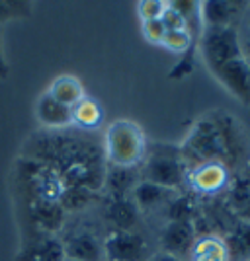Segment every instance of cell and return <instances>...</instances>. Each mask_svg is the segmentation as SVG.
I'll list each match as a JSON object with an SVG mask.
<instances>
[{
	"label": "cell",
	"instance_id": "5bb4252c",
	"mask_svg": "<svg viewBox=\"0 0 250 261\" xmlns=\"http://www.w3.org/2000/svg\"><path fill=\"white\" fill-rule=\"evenodd\" d=\"M35 117L43 125L45 130L69 129L73 125V111L69 106L51 98L47 92L39 96L35 103Z\"/></svg>",
	"mask_w": 250,
	"mask_h": 261
},
{
	"label": "cell",
	"instance_id": "4dcf8cb0",
	"mask_svg": "<svg viewBox=\"0 0 250 261\" xmlns=\"http://www.w3.org/2000/svg\"><path fill=\"white\" fill-rule=\"evenodd\" d=\"M248 72H250V61H248Z\"/></svg>",
	"mask_w": 250,
	"mask_h": 261
},
{
	"label": "cell",
	"instance_id": "5b68a950",
	"mask_svg": "<svg viewBox=\"0 0 250 261\" xmlns=\"http://www.w3.org/2000/svg\"><path fill=\"white\" fill-rule=\"evenodd\" d=\"M197 47L211 72L229 61L242 57L237 28H203Z\"/></svg>",
	"mask_w": 250,
	"mask_h": 261
},
{
	"label": "cell",
	"instance_id": "cb8c5ba5",
	"mask_svg": "<svg viewBox=\"0 0 250 261\" xmlns=\"http://www.w3.org/2000/svg\"><path fill=\"white\" fill-rule=\"evenodd\" d=\"M166 8H168V2H164V0H141V2H137V14H139L141 22L161 20Z\"/></svg>",
	"mask_w": 250,
	"mask_h": 261
},
{
	"label": "cell",
	"instance_id": "f1b7e54d",
	"mask_svg": "<svg viewBox=\"0 0 250 261\" xmlns=\"http://www.w3.org/2000/svg\"><path fill=\"white\" fill-rule=\"evenodd\" d=\"M147 261H184V259L174 257V255H170V253H164V251H156V253L149 255V259Z\"/></svg>",
	"mask_w": 250,
	"mask_h": 261
},
{
	"label": "cell",
	"instance_id": "e0dca14e",
	"mask_svg": "<svg viewBox=\"0 0 250 261\" xmlns=\"http://www.w3.org/2000/svg\"><path fill=\"white\" fill-rule=\"evenodd\" d=\"M106 220L118 232H131L139 220V208L135 207L133 199H106Z\"/></svg>",
	"mask_w": 250,
	"mask_h": 261
},
{
	"label": "cell",
	"instance_id": "ac0fdd59",
	"mask_svg": "<svg viewBox=\"0 0 250 261\" xmlns=\"http://www.w3.org/2000/svg\"><path fill=\"white\" fill-rule=\"evenodd\" d=\"M221 238L229 261H250V220H237Z\"/></svg>",
	"mask_w": 250,
	"mask_h": 261
},
{
	"label": "cell",
	"instance_id": "83f0119b",
	"mask_svg": "<svg viewBox=\"0 0 250 261\" xmlns=\"http://www.w3.org/2000/svg\"><path fill=\"white\" fill-rule=\"evenodd\" d=\"M10 74V66L4 57V45H2V28H0V80H6Z\"/></svg>",
	"mask_w": 250,
	"mask_h": 261
},
{
	"label": "cell",
	"instance_id": "ffe728a7",
	"mask_svg": "<svg viewBox=\"0 0 250 261\" xmlns=\"http://www.w3.org/2000/svg\"><path fill=\"white\" fill-rule=\"evenodd\" d=\"M188 261H229L223 238L215 234L197 236L190 250Z\"/></svg>",
	"mask_w": 250,
	"mask_h": 261
},
{
	"label": "cell",
	"instance_id": "7c38bea8",
	"mask_svg": "<svg viewBox=\"0 0 250 261\" xmlns=\"http://www.w3.org/2000/svg\"><path fill=\"white\" fill-rule=\"evenodd\" d=\"M66 259L75 261H104V240L92 230H76L63 240Z\"/></svg>",
	"mask_w": 250,
	"mask_h": 261
},
{
	"label": "cell",
	"instance_id": "d4e9b609",
	"mask_svg": "<svg viewBox=\"0 0 250 261\" xmlns=\"http://www.w3.org/2000/svg\"><path fill=\"white\" fill-rule=\"evenodd\" d=\"M237 35H239L240 53L246 61H250V4L246 12L242 14L240 22L237 23Z\"/></svg>",
	"mask_w": 250,
	"mask_h": 261
},
{
	"label": "cell",
	"instance_id": "4fadbf2b",
	"mask_svg": "<svg viewBox=\"0 0 250 261\" xmlns=\"http://www.w3.org/2000/svg\"><path fill=\"white\" fill-rule=\"evenodd\" d=\"M65 246L57 236H32L24 242L16 261H65Z\"/></svg>",
	"mask_w": 250,
	"mask_h": 261
},
{
	"label": "cell",
	"instance_id": "4316f807",
	"mask_svg": "<svg viewBox=\"0 0 250 261\" xmlns=\"http://www.w3.org/2000/svg\"><path fill=\"white\" fill-rule=\"evenodd\" d=\"M161 22H163L164 30L166 32H178V30H188V25H186V20L178 14V12L170 6V2H168V8L166 12L163 14V18H161Z\"/></svg>",
	"mask_w": 250,
	"mask_h": 261
},
{
	"label": "cell",
	"instance_id": "8fae6325",
	"mask_svg": "<svg viewBox=\"0 0 250 261\" xmlns=\"http://www.w3.org/2000/svg\"><path fill=\"white\" fill-rule=\"evenodd\" d=\"M213 74L235 98L242 103H250V72L248 61L244 57L221 65L213 70Z\"/></svg>",
	"mask_w": 250,
	"mask_h": 261
},
{
	"label": "cell",
	"instance_id": "f546056e",
	"mask_svg": "<svg viewBox=\"0 0 250 261\" xmlns=\"http://www.w3.org/2000/svg\"><path fill=\"white\" fill-rule=\"evenodd\" d=\"M239 220H250V195L248 201H246V207L242 208V213L239 215Z\"/></svg>",
	"mask_w": 250,
	"mask_h": 261
},
{
	"label": "cell",
	"instance_id": "7402d4cb",
	"mask_svg": "<svg viewBox=\"0 0 250 261\" xmlns=\"http://www.w3.org/2000/svg\"><path fill=\"white\" fill-rule=\"evenodd\" d=\"M98 191H92L86 187H65V191L61 193L59 205L66 211H80L86 208L92 201H96Z\"/></svg>",
	"mask_w": 250,
	"mask_h": 261
},
{
	"label": "cell",
	"instance_id": "30bf717a",
	"mask_svg": "<svg viewBox=\"0 0 250 261\" xmlns=\"http://www.w3.org/2000/svg\"><path fill=\"white\" fill-rule=\"evenodd\" d=\"M196 238L197 232L194 220H168L161 232V248L164 253L188 261Z\"/></svg>",
	"mask_w": 250,
	"mask_h": 261
},
{
	"label": "cell",
	"instance_id": "44dd1931",
	"mask_svg": "<svg viewBox=\"0 0 250 261\" xmlns=\"http://www.w3.org/2000/svg\"><path fill=\"white\" fill-rule=\"evenodd\" d=\"M47 94L57 99V101L69 106V108H73L75 103H78L86 96L82 82L76 76H71V74H63V76L55 78L49 90H47Z\"/></svg>",
	"mask_w": 250,
	"mask_h": 261
},
{
	"label": "cell",
	"instance_id": "1f68e13d",
	"mask_svg": "<svg viewBox=\"0 0 250 261\" xmlns=\"http://www.w3.org/2000/svg\"><path fill=\"white\" fill-rule=\"evenodd\" d=\"M65 261H75V259H65Z\"/></svg>",
	"mask_w": 250,
	"mask_h": 261
},
{
	"label": "cell",
	"instance_id": "d6986e66",
	"mask_svg": "<svg viewBox=\"0 0 250 261\" xmlns=\"http://www.w3.org/2000/svg\"><path fill=\"white\" fill-rule=\"evenodd\" d=\"M71 111H73V125L84 133L96 130L104 121V109L90 96H84L78 103L71 108Z\"/></svg>",
	"mask_w": 250,
	"mask_h": 261
},
{
	"label": "cell",
	"instance_id": "7a4b0ae2",
	"mask_svg": "<svg viewBox=\"0 0 250 261\" xmlns=\"http://www.w3.org/2000/svg\"><path fill=\"white\" fill-rule=\"evenodd\" d=\"M180 154L184 158L186 170L207 162H217L229 168L227 144L217 109L206 113L194 123L192 130L180 146Z\"/></svg>",
	"mask_w": 250,
	"mask_h": 261
},
{
	"label": "cell",
	"instance_id": "6da1fadb",
	"mask_svg": "<svg viewBox=\"0 0 250 261\" xmlns=\"http://www.w3.org/2000/svg\"><path fill=\"white\" fill-rule=\"evenodd\" d=\"M24 160L49 168L65 187L98 191L104 185L108 162L102 142L80 129L33 133L22 148Z\"/></svg>",
	"mask_w": 250,
	"mask_h": 261
},
{
	"label": "cell",
	"instance_id": "ba28073f",
	"mask_svg": "<svg viewBox=\"0 0 250 261\" xmlns=\"http://www.w3.org/2000/svg\"><path fill=\"white\" fill-rule=\"evenodd\" d=\"M250 2L240 0H206L199 2L203 28H237Z\"/></svg>",
	"mask_w": 250,
	"mask_h": 261
},
{
	"label": "cell",
	"instance_id": "277c9868",
	"mask_svg": "<svg viewBox=\"0 0 250 261\" xmlns=\"http://www.w3.org/2000/svg\"><path fill=\"white\" fill-rule=\"evenodd\" d=\"M141 179L180 191L186 181V164L180 154V146H149L147 158L141 164Z\"/></svg>",
	"mask_w": 250,
	"mask_h": 261
},
{
	"label": "cell",
	"instance_id": "3957f363",
	"mask_svg": "<svg viewBox=\"0 0 250 261\" xmlns=\"http://www.w3.org/2000/svg\"><path fill=\"white\" fill-rule=\"evenodd\" d=\"M104 154L108 166L139 168L149 150V142L143 129L129 119H118L109 123L104 133Z\"/></svg>",
	"mask_w": 250,
	"mask_h": 261
},
{
	"label": "cell",
	"instance_id": "52a82bcc",
	"mask_svg": "<svg viewBox=\"0 0 250 261\" xmlns=\"http://www.w3.org/2000/svg\"><path fill=\"white\" fill-rule=\"evenodd\" d=\"M149 246L143 234L131 232H109L104 238V261H147Z\"/></svg>",
	"mask_w": 250,
	"mask_h": 261
},
{
	"label": "cell",
	"instance_id": "9c48e42d",
	"mask_svg": "<svg viewBox=\"0 0 250 261\" xmlns=\"http://www.w3.org/2000/svg\"><path fill=\"white\" fill-rule=\"evenodd\" d=\"M26 215L33 226V236H55L65 222V208L53 201H28Z\"/></svg>",
	"mask_w": 250,
	"mask_h": 261
},
{
	"label": "cell",
	"instance_id": "9a60e30c",
	"mask_svg": "<svg viewBox=\"0 0 250 261\" xmlns=\"http://www.w3.org/2000/svg\"><path fill=\"white\" fill-rule=\"evenodd\" d=\"M141 181L139 168H121V166H108L102 189L106 191L108 199H127L131 197L135 185Z\"/></svg>",
	"mask_w": 250,
	"mask_h": 261
},
{
	"label": "cell",
	"instance_id": "603a6c76",
	"mask_svg": "<svg viewBox=\"0 0 250 261\" xmlns=\"http://www.w3.org/2000/svg\"><path fill=\"white\" fill-rule=\"evenodd\" d=\"M33 14V2L30 0H0V28L14 20H24Z\"/></svg>",
	"mask_w": 250,
	"mask_h": 261
},
{
	"label": "cell",
	"instance_id": "484cf974",
	"mask_svg": "<svg viewBox=\"0 0 250 261\" xmlns=\"http://www.w3.org/2000/svg\"><path fill=\"white\" fill-rule=\"evenodd\" d=\"M141 30H143V35H145V39L149 41V43H154V45H161L164 39V25L161 20H151V22H141Z\"/></svg>",
	"mask_w": 250,
	"mask_h": 261
},
{
	"label": "cell",
	"instance_id": "8992f818",
	"mask_svg": "<svg viewBox=\"0 0 250 261\" xmlns=\"http://www.w3.org/2000/svg\"><path fill=\"white\" fill-rule=\"evenodd\" d=\"M229 177H231V170L223 164L207 162L188 168L184 185H190V189L197 195L211 199V197L223 195V191L227 189Z\"/></svg>",
	"mask_w": 250,
	"mask_h": 261
},
{
	"label": "cell",
	"instance_id": "2e32d148",
	"mask_svg": "<svg viewBox=\"0 0 250 261\" xmlns=\"http://www.w3.org/2000/svg\"><path fill=\"white\" fill-rule=\"evenodd\" d=\"M178 195H180V191H176V189H168V187H163V185H156L141 179L139 184L135 185V189L131 193V199H133L135 207L139 208V211L151 213V211H156V208L161 207H166Z\"/></svg>",
	"mask_w": 250,
	"mask_h": 261
}]
</instances>
